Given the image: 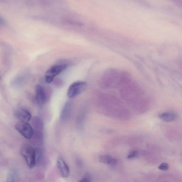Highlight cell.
I'll use <instances>...</instances> for the list:
<instances>
[{"label":"cell","mask_w":182,"mask_h":182,"mask_svg":"<svg viewBox=\"0 0 182 182\" xmlns=\"http://www.w3.org/2000/svg\"><path fill=\"white\" fill-rule=\"evenodd\" d=\"M21 153L24 158L28 166L30 169L33 168L36 164V150L29 144H25L22 146Z\"/></svg>","instance_id":"cell-1"},{"label":"cell","mask_w":182,"mask_h":182,"mask_svg":"<svg viewBox=\"0 0 182 182\" xmlns=\"http://www.w3.org/2000/svg\"><path fill=\"white\" fill-rule=\"evenodd\" d=\"M15 128L27 140L31 139L34 135V131L29 123L19 121L16 124Z\"/></svg>","instance_id":"cell-2"},{"label":"cell","mask_w":182,"mask_h":182,"mask_svg":"<svg viewBox=\"0 0 182 182\" xmlns=\"http://www.w3.org/2000/svg\"><path fill=\"white\" fill-rule=\"evenodd\" d=\"M87 83L85 82H75L71 85L67 91V95L69 98H73L84 92L87 87Z\"/></svg>","instance_id":"cell-3"},{"label":"cell","mask_w":182,"mask_h":182,"mask_svg":"<svg viewBox=\"0 0 182 182\" xmlns=\"http://www.w3.org/2000/svg\"><path fill=\"white\" fill-rule=\"evenodd\" d=\"M67 65L62 64L50 68L46 73L45 81L47 83H51L54 78L67 69Z\"/></svg>","instance_id":"cell-4"},{"label":"cell","mask_w":182,"mask_h":182,"mask_svg":"<svg viewBox=\"0 0 182 182\" xmlns=\"http://www.w3.org/2000/svg\"><path fill=\"white\" fill-rule=\"evenodd\" d=\"M15 116L20 121L29 123L31 118V113L25 108H20L15 111Z\"/></svg>","instance_id":"cell-5"},{"label":"cell","mask_w":182,"mask_h":182,"mask_svg":"<svg viewBox=\"0 0 182 182\" xmlns=\"http://www.w3.org/2000/svg\"><path fill=\"white\" fill-rule=\"evenodd\" d=\"M35 99L39 105L43 104L46 100V95L44 88L39 85H37L35 88Z\"/></svg>","instance_id":"cell-6"},{"label":"cell","mask_w":182,"mask_h":182,"mask_svg":"<svg viewBox=\"0 0 182 182\" xmlns=\"http://www.w3.org/2000/svg\"><path fill=\"white\" fill-rule=\"evenodd\" d=\"M57 166L63 177L67 178L69 176V169L64 159L61 157L58 158Z\"/></svg>","instance_id":"cell-7"},{"label":"cell","mask_w":182,"mask_h":182,"mask_svg":"<svg viewBox=\"0 0 182 182\" xmlns=\"http://www.w3.org/2000/svg\"><path fill=\"white\" fill-rule=\"evenodd\" d=\"M72 109V103L68 101L65 103L62 111L60 118L64 121L67 120L70 117Z\"/></svg>","instance_id":"cell-8"},{"label":"cell","mask_w":182,"mask_h":182,"mask_svg":"<svg viewBox=\"0 0 182 182\" xmlns=\"http://www.w3.org/2000/svg\"><path fill=\"white\" fill-rule=\"evenodd\" d=\"M159 117L165 122H170L175 120L177 116L175 113L173 112H164L160 114Z\"/></svg>","instance_id":"cell-9"},{"label":"cell","mask_w":182,"mask_h":182,"mask_svg":"<svg viewBox=\"0 0 182 182\" xmlns=\"http://www.w3.org/2000/svg\"><path fill=\"white\" fill-rule=\"evenodd\" d=\"M99 161L101 163L108 165H114L117 163V159L111 157L110 156L103 155L100 156Z\"/></svg>","instance_id":"cell-10"},{"label":"cell","mask_w":182,"mask_h":182,"mask_svg":"<svg viewBox=\"0 0 182 182\" xmlns=\"http://www.w3.org/2000/svg\"><path fill=\"white\" fill-rule=\"evenodd\" d=\"M15 176L13 173L10 172L7 175V180L6 182H14Z\"/></svg>","instance_id":"cell-11"},{"label":"cell","mask_w":182,"mask_h":182,"mask_svg":"<svg viewBox=\"0 0 182 182\" xmlns=\"http://www.w3.org/2000/svg\"><path fill=\"white\" fill-rule=\"evenodd\" d=\"M169 168V166L168 164L163 163L159 166L158 168L161 170L166 171L168 170Z\"/></svg>","instance_id":"cell-12"},{"label":"cell","mask_w":182,"mask_h":182,"mask_svg":"<svg viewBox=\"0 0 182 182\" xmlns=\"http://www.w3.org/2000/svg\"><path fill=\"white\" fill-rule=\"evenodd\" d=\"M137 154V151H131L127 156V158L132 159L135 157Z\"/></svg>","instance_id":"cell-13"},{"label":"cell","mask_w":182,"mask_h":182,"mask_svg":"<svg viewBox=\"0 0 182 182\" xmlns=\"http://www.w3.org/2000/svg\"><path fill=\"white\" fill-rule=\"evenodd\" d=\"M79 182H91V181L89 177L86 176L80 180Z\"/></svg>","instance_id":"cell-14"},{"label":"cell","mask_w":182,"mask_h":182,"mask_svg":"<svg viewBox=\"0 0 182 182\" xmlns=\"http://www.w3.org/2000/svg\"><path fill=\"white\" fill-rule=\"evenodd\" d=\"M0 74H1V72H0Z\"/></svg>","instance_id":"cell-15"}]
</instances>
